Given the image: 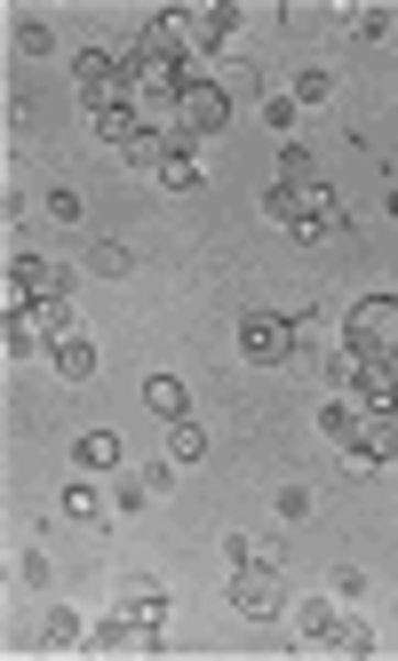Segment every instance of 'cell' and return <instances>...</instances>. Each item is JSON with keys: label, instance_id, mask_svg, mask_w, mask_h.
Wrapping results in <instances>:
<instances>
[{"label": "cell", "instance_id": "1", "mask_svg": "<svg viewBox=\"0 0 398 661\" xmlns=\"http://www.w3.org/2000/svg\"><path fill=\"white\" fill-rule=\"evenodd\" d=\"M168 24H176V41H184V48H191V56L215 73V64L231 56V32H240V9H231V0H208V9H168Z\"/></svg>", "mask_w": 398, "mask_h": 661}, {"label": "cell", "instance_id": "2", "mask_svg": "<svg viewBox=\"0 0 398 661\" xmlns=\"http://www.w3.org/2000/svg\"><path fill=\"white\" fill-rule=\"evenodd\" d=\"M343 343L367 359H398V295H358L343 311Z\"/></svg>", "mask_w": 398, "mask_h": 661}, {"label": "cell", "instance_id": "3", "mask_svg": "<svg viewBox=\"0 0 398 661\" xmlns=\"http://www.w3.org/2000/svg\"><path fill=\"white\" fill-rule=\"evenodd\" d=\"M73 80H80V112H88V120H96V112L136 104V88H128V64H120V56H104V48H80Z\"/></svg>", "mask_w": 398, "mask_h": 661}, {"label": "cell", "instance_id": "4", "mask_svg": "<svg viewBox=\"0 0 398 661\" xmlns=\"http://www.w3.org/2000/svg\"><path fill=\"white\" fill-rule=\"evenodd\" d=\"M223 128H231V88L223 80H184V96H176V136L215 144Z\"/></svg>", "mask_w": 398, "mask_h": 661}, {"label": "cell", "instance_id": "5", "mask_svg": "<svg viewBox=\"0 0 398 661\" xmlns=\"http://www.w3.org/2000/svg\"><path fill=\"white\" fill-rule=\"evenodd\" d=\"M128 88H136V104H144V96H184V48H136V41H128Z\"/></svg>", "mask_w": 398, "mask_h": 661}, {"label": "cell", "instance_id": "6", "mask_svg": "<svg viewBox=\"0 0 398 661\" xmlns=\"http://www.w3.org/2000/svg\"><path fill=\"white\" fill-rule=\"evenodd\" d=\"M240 359H255V367H279V359H295V319L247 311V319H240Z\"/></svg>", "mask_w": 398, "mask_h": 661}, {"label": "cell", "instance_id": "7", "mask_svg": "<svg viewBox=\"0 0 398 661\" xmlns=\"http://www.w3.org/2000/svg\"><path fill=\"white\" fill-rule=\"evenodd\" d=\"M231 614L272 621L279 614V566H231Z\"/></svg>", "mask_w": 398, "mask_h": 661}, {"label": "cell", "instance_id": "8", "mask_svg": "<svg viewBox=\"0 0 398 661\" xmlns=\"http://www.w3.org/2000/svg\"><path fill=\"white\" fill-rule=\"evenodd\" d=\"M41 295H64V263H48V255H16V263H9V311L41 304Z\"/></svg>", "mask_w": 398, "mask_h": 661}, {"label": "cell", "instance_id": "9", "mask_svg": "<svg viewBox=\"0 0 398 661\" xmlns=\"http://www.w3.org/2000/svg\"><path fill=\"white\" fill-rule=\"evenodd\" d=\"M199 176H208V144H191V136H176V128H168V159H159V184H168V191H191Z\"/></svg>", "mask_w": 398, "mask_h": 661}, {"label": "cell", "instance_id": "10", "mask_svg": "<svg viewBox=\"0 0 398 661\" xmlns=\"http://www.w3.org/2000/svg\"><path fill=\"white\" fill-rule=\"evenodd\" d=\"M120 614L144 621V630H159V621H168V590H159L152 574H128V582H120Z\"/></svg>", "mask_w": 398, "mask_h": 661}, {"label": "cell", "instance_id": "11", "mask_svg": "<svg viewBox=\"0 0 398 661\" xmlns=\"http://www.w3.org/2000/svg\"><path fill=\"white\" fill-rule=\"evenodd\" d=\"M24 319L41 327L48 343H64V335H80V311H73V295H41V304H24Z\"/></svg>", "mask_w": 398, "mask_h": 661}, {"label": "cell", "instance_id": "12", "mask_svg": "<svg viewBox=\"0 0 398 661\" xmlns=\"http://www.w3.org/2000/svg\"><path fill=\"white\" fill-rule=\"evenodd\" d=\"M144 415H159V422H184V415H191V390H184L176 375H144Z\"/></svg>", "mask_w": 398, "mask_h": 661}, {"label": "cell", "instance_id": "13", "mask_svg": "<svg viewBox=\"0 0 398 661\" xmlns=\"http://www.w3.org/2000/svg\"><path fill=\"white\" fill-rule=\"evenodd\" d=\"M351 447H367L375 462H398V407H375L367 422H358V439Z\"/></svg>", "mask_w": 398, "mask_h": 661}, {"label": "cell", "instance_id": "14", "mask_svg": "<svg viewBox=\"0 0 398 661\" xmlns=\"http://www.w3.org/2000/svg\"><path fill=\"white\" fill-rule=\"evenodd\" d=\"M358 422H367V407H358V399H351V390H335V399H327V407H319V431H327V439H335V447H351V439H358Z\"/></svg>", "mask_w": 398, "mask_h": 661}, {"label": "cell", "instance_id": "15", "mask_svg": "<svg viewBox=\"0 0 398 661\" xmlns=\"http://www.w3.org/2000/svg\"><path fill=\"white\" fill-rule=\"evenodd\" d=\"M48 359H56V375H64V383H96V343H88V335L48 343Z\"/></svg>", "mask_w": 398, "mask_h": 661}, {"label": "cell", "instance_id": "16", "mask_svg": "<svg viewBox=\"0 0 398 661\" xmlns=\"http://www.w3.org/2000/svg\"><path fill=\"white\" fill-rule=\"evenodd\" d=\"M295 638H303V646H327V638H335V590L295 606Z\"/></svg>", "mask_w": 398, "mask_h": 661}, {"label": "cell", "instance_id": "17", "mask_svg": "<svg viewBox=\"0 0 398 661\" xmlns=\"http://www.w3.org/2000/svg\"><path fill=\"white\" fill-rule=\"evenodd\" d=\"M96 136H104V144H136V136H152V120H144V104H120V112H96Z\"/></svg>", "mask_w": 398, "mask_h": 661}, {"label": "cell", "instance_id": "18", "mask_svg": "<svg viewBox=\"0 0 398 661\" xmlns=\"http://www.w3.org/2000/svg\"><path fill=\"white\" fill-rule=\"evenodd\" d=\"M0 351H9V367H24V359H41L48 351V335L32 327L24 311H9V327H0Z\"/></svg>", "mask_w": 398, "mask_h": 661}, {"label": "cell", "instance_id": "19", "mask_svg": "<svg viewBox=\"0 0 398 661\" xmlns=\"http://www.w3.org/2000/svg\"><path fill=\"white\" fill-rule=\"evenodd\" d=\"M223 558H231V566H279V542H263V535H223Z\"/></svg>", "mask_w": 398, "mask_h": 661}, {"label": "cell", "instance_id": "20", "mask_svg": "<svg viewBox=\"0 0 398 661\" xmlns=\"http://www.w3.org/2000/svg\"><path fill=\"white\" fill-rule=\"evenodd\" d=\"M104 510H112V503L96 494V478H88V471H80L73 486H64V518H80V526H88V518H104Z\"/></svg>", "mask_w": 398, "mask_h": 661}, {"label": "cell", "instance_id": "21", "mask_svg": "<svg viewBox=\"0 0 398 661\" xmlns=\"http://www.w3.org/2000/svg\"><path fill=\"white\" fill-rule=\"evenodd\" d=\"M199 454H208V422H168V462H199Z\"/></svg>", "mask_w": 398, "mask_h": 661}, {"label": "cell", "instance_id": "22", "mask_svg": "<svg viewBox=\"0 0 398 661\" xmlns=\"http://www.w3.org/2000/svg\"><path fill=\"white\" fill-rule=\"evenodd\" d=\"M279 184H319V159H311V144H279Z\"/></svg>", "mask_w": 398, "mask_h": 661}, {"label": "cell", "instance_id": "23", "mask_svg": "<svg viewBox=\"0 0 398 661\" xmlns=\"http://www.w3.org/2000/svg\"><path fill=\"white\" fill-rule=\"evenodd\" d=\"M287 96L311 112V104H327V96H335V73H327V64H311V73H295V88H287Z\"/></svg>", "mask_w": 398, "mask_h": 661}, {"label": "cell", "instance_id": "24", "mask_svg": "<svg viewBox=\"0 0 398 661\" xmlns=\"http://www.w3.org/2000/svg\"><path fill=\"white\" fill-rule=\"evenodd\" d=\"M263 216H272V223H303V191H295V184H272V191H263Z\"/></svg>", "mask_w": 398, "mask_h": 661}, {"label": "cell", "instance_id": "25", "mask_svg": "<svg viewBox=\"0 0 398 661\" xmlns=\"http://www.w3.org/2000/svg\"><path fill=\"white\" fill-rule=\"evenodd\" d=\"M112 462H120V439H112V431H88V439H80V471H88V478L112 471Z\"/></svg>", "mask_w": 398, "mask_h": 661}, {"label": "cell", "instance_id": "26", "mask_svg": "<svg viewBox=\"0 0 398 661\" xmlns=\"http://www.w3.org/2000/svg\"><path fill=\"white\" fill-rule=\"evenodd\" d=\"M120 159H128V168H152V176H159V159H168V128H152V136H136V144H128Z\"/></svg>", "mask_w": 398, "mask_h": 661}, {"label": "cell", "instance_id": "27", "mask_svg": "<svg viewBox=\"0 0 398 661\" xmlns=\"http://www.w3.org/2000/svg\"><path fill=\"white\" fill-rule=\"evenodd\" d=\"M327 646H335L343 661H358V653H375V630H367V621H335V638H327Z\"/></svg>", "mask_w": 398, "mask_h": 661}, {"label": "cell", "instance_id": "28", "mask_svg": "<svg viewBox=\"0 0 398 661\" xmlns=\"http://www.w3.org/2000/svg\"><path fill=\"white\" fill-rule=\"evenodd\" d=\"M88 272H104V279H128V272H136V255H128L120 240H104V247L88 255Z\"/></svg>", "mask_w": 398, "mask_h": 661}, {"label": "cell", "instance_id": "29", "mask_svg": "<svg viewBox=\"0 0 398 661\" xmlns=\"http://www.w3.org/2000/svg\"><path fill=\"white\" fill-rule=\"evenodd\" d=\"M144 503H152V486H144V478H120V486H112V510H120V518H136Z\"/></svg>", "mask_w": 398, "mask_h": 661}, {"label": "cell", "instance_id": "30", "mask_svg": "<svg viewBox=\"0 0 398 661\" xmlns=\"http://www.w3.org/2000/svg\"><path fill=\"white\" fill-rule=\"evenodd\" d=\"M48 48H56V32L24 16V24H16V56H48Z\"/></svg>", "mask_w": 398, "mask_h": 661}, {"label": "cell", "instance_id": "31", "mask_svg": "<svg viewBox=\"0 0 398 661\" xmlns=\"http://www.w3.org/2000/svg\"><path fill=\"white\" fill-rule=\"evenodd\" d=\"M41 638H48V646H80V614H64V606H56V614L41 621Z\"/></svg>", "mask_w": 398, "mask_h": 661}, {"label": "cell", "instance_id": "32", "mask_svg": "<svg viewBox=\"0 0 398 661\" xmlns=\"http://www.w3.org/2000/svg\"><path fill=\"white\" fill-rule=\"evenodd\" d=\"M351 32H358V41H383V32H390V9H375V0H367V9H351Z\"/></svg>", "mask_w": 398, "mask_h": 661}, {"label": "cell", "instance_id": "33", "mask_svg": "<svg viewBox=\"0 0 398 661\" xmlns=\"http://www.w3.org/2000/svg\"><path fill=\"white\" fill-rule=\"evenodd\" d=\"M327 590H335V606H358V598H367V590H375V582H367V574H358V566H343V574H335V582H327Z\"/></svg>", "mask_w": 398, "mask_h": 661}, {"label": "cell", "instance_id": "34", "mask_svg": "<svg viewBox=\"0 0 398 661\" xmlns=\"http://www.w3.org/2000/svg\"><path fill=\"white\" fill-rule=\"evenodd\" d=\"M295 112H303V104H295V96H263V128H279V136L295 128Z\"/></svg>", "mask_w": 398, "mask_h": 661}, {"label": "cell", "instance_id": "35", "mask_svg": "<svg viewBox=\"0 0 398 661\" xmlns=\"http://www.w3.org/2000/svg\"><path fill=\"white\" fill-rule=\"evenodd\" d=\"M279 518L303 526V518H311V486H279Z\"/></svg>", "mask_w": 398, "mask_h": 661}, {"label": "cell", "instance_id": "36", "mask_svg": "<svg viewBox=\"0 0 398 661\" xmlns=\"http://www.w3.org/2000/svg\"><path fill=\"white\" fill-rule=\"evenodd\" d=\"M343 471H351V478H375V471H383V462H375L367 447H343Z\"/></svg>", "mask_w": 398, "mask_h": 661}, {"label": "cell", "instance_id": "37", "mask_svg": "<svg viewBox=\"0 0 398 661\" xmlns=\"http://www.w3.org/2000/svg\"><path fill=\"white\" fill-rule=\"evenodd\" d=\"M48 216L56 223H80V191H48Z\"/></svg>", "mask_w": 398, "mask_h": 661}]
</instances>
